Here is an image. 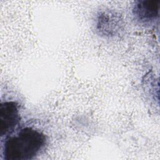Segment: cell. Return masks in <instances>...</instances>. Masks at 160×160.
<instances>
[{"mask_svg":"<svg viewBox=\"0 0 160 160\" xmlns=\"http://www.w3.org/2000/svg\"><path fill=\"white\" fill-rule=\"evenodd\" d=\"M46 142V136L41 131L32 128H23L6 140L3 148L4 159H31L42 149Z\"/></svg>","mask_w":160,"mask_h":160,"instance_id":"6da1fadb","label":"cell"},{"mask_svg":"<svg viewBox=\"0 0 160 160\" xmlns=\"http://www.w3.org/2000/svg\"><path fill=\"white\" fill-rule=\"evenodd\" d=\"M159 1L140 0L135 2L132 14L135 20L142 24H151L159 16Z\"/></svg>","mask_w":160,"mask_h":160,"instance_id":"7a4b0ae2","label":"cell"},{"mask_svg":"<svg viewBox=\"0 0 160 160\" xmlns=\"http://www.w3.org/2000/svg\"><path fill=\"white\" fill-rule=\"evenodd\" d=\"M19 121L18 104L14 101H5L0 104L1 136L11 132Z\"/></svg>","mask_w":160,"mask_h":160,"instance_id":"3957f363","label":"cell"},{"mask_svg":"<svg viewBox=\"0 0 160 160\" xmlns=\"http://www.w3.org/2000/svg\"><path fill=\"white\" fill-rule=\"evenodd\" d=\"M97 29L105 36L116 34L121 28L120 18L111 12H102L97 18Z\"/></svg>","mask_w":160,"mask_h":160,"instance_id":"277c9868","label":"cell"}]
</instances>
